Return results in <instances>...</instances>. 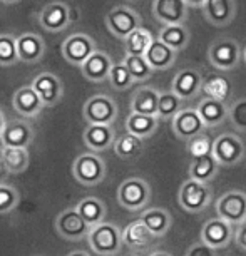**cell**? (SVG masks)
<instances>
[{
  "label": "cell",
  "instance_id": "cell-47",
  "mask_svg": "<svg viewBox=\"0 0 246 256\" xmlns=\"http://www.w3.org/2000/svg\"><path fill=\"white\" fill-rule=\"evenodd\" d=\"M186 4L190 7H192V8H196V7H202L206 4V0H186Z\"/></svg>",
  "mask_w": 246,
  "mask_h": 256
},
{
  "label": "cell",
  "instance_id": "cell-43",
  "mask_svg": "<svg viewBox=\"0 0 246 256\" xmlns=\"http://www.w3.org/2000/svg\"><path fill=\"white\" fill-rule=\"evenodd\" d=\"M230 120L236 131L246 132V98L234 100L230 106Z\"/></svg>",
  "mask_w": 246,
  "mask_h": 256
},
{
  "label": "cell",
  "instance_id": "cell-17",
  "mask_svg": "<svg viewBox=\"0 0 246 256\" xmlns=\"http://www.w3.org/2000/svg\"><path fill=\"white\" fill-rule=\"evenodd\" d=\"M204 129L206 126L196 109H181L172 119V132L181 141H190V139L200 136L204 132Z\"/></svg>",
  "mask_w": 246,
  "mask_h": 256
},
{
  "label": "cell",
  "instance_id": "cell-53",
  "mask_svg": "<svg viewBox=\"0 0 246 256\" xmlns=\"http://www.w3.org/2000/svg\"><path fill=\"white\" fill-rule=\"evenodd\" d=\"M128 256H134V254H128Z\"/></svg>",
  "mask_w": 246,
  "mask_h": 256
},
{
  "label": "cell",
  "instance_id": "cell-33",
  "mask_svg": "<svg viewBox=\"0 0 246 256\" xmlns=\"http://www.w3.org/2000/svg\"><path fill=\"white\" fill-rule=\"evenodd\" d=\"M2 161L6 164L10 174H20L28 168V156L27 148H2Z\"/></svg>",
  "mask_w": 246,
  "mask_h": 256
},
{
  "label": "cell",
  "instance_id": "cell-4",
  "mask_svg": "<svg viewBox=\"0 0 246 256\" xmlns=\"http://www.w3.org/2000/svg\"><path fill=\"white\" fill-rule=\"evenodd\" d=\"M108 168L106 161L96 152H84L72 162V174L82 186H98L104 181Z\"/></svg>",
  "mask_w": 246,
  "mask_h": 256
},
{
  "label": "cell",
  "instance_id": "cell-45",
  "mask_svg": "<svg viewBox=\"0 0 246 256\" xmlns=\"http://www.w3.org/2000/svg\"><path fill=\"white\" fill-rule=\"evenodd\" d=\"M234 241L241 250L246 251V221H243L240 226H236L234 231Z\"/></svg>",
  "mask_w": 246,
  "mask_h": 256
},
{
  "label": "cell",
  "instance_id": "cell-18",
  "mask_svg": "<svg viewBox=\"0 0 246 256\" xmlns=\"http://www.w3.org/2000/svg\"><path fill=\"white\" fill-rule=\"evenodd\" d=\"M201 8L204 18L214 27H228L236 17L234 0H206Z\"/></svg>",
  "mask_w": 246,
  "mask_h": 256
},
{
  "label": "cell",
  "instance_id": "cell-9",
  "mask_svg": "<svg viewBox=\"0 0 246 256\" xmlns=\"http://www.w3.org/2000/svg\"><path fill=\"white\" fill-rule=\"evenodd\" d=\"M216 212L218 218L233 226H240L246 221V192L238 190L226 191L216 201Z\"/></svg>",
  "mask_w": 246,
  "mask_h": 256
},
{
  "label": "cell",
  "instance_id": "cell-11",
  "mask_svg": "<svg viewBox=\"0 0 246 256\" xmlns=\"http://www.w3.org/2000/svg\"><path fill=\"white\" fill-rule=\"evenodd\" d=\"M96 50L94 38L88 34H72L62 42V56L72 66L82 67Z\"/></svg>",
  "mask_w": 246,
  "mask_h": 256
},
{
  "label": "cell",
  "instance_id": "cell-48",
  "mask_svg": "<svg viewBox=\"0 0 246 256\" xmlns=\"http://www.w3.org/2000/svg\"><path fill=\"white\" fill-rule=\"evenodd\" d=\"M7 120H6V114L2 112V109H0V132L4 131V128H6Z\"/></svg>",
  "mask_w": 246,
  "mask_h": 256
},
{
  "label": "cell",
  "instance_id": "cell-14",
  "mask_svg": "<svg viewBox=\"0 0 246 256\" xmlns=\"http://www.w3.org/2000/svg\"><path fill=\"white\" fill-rule=\"evenodd\" d=\"M72 22V10L64 2H50L38 14V24L49 32H62Z\"/></svg>",
  "mask_w": 246,
  "mask_h": 256
},
{
  "label": "cell",
  "instance_id": "cell-42",
  "mask_svg": "<svg viewBox=\"0 0 246 256\" xmlns=\"http://www.w3.org/2000/svg\"><path fill=\"white\" fill-rule=\"evenodd\" d=\"M20 196L18 191L10 184H0V214L12 212L17 208Z\"/></svg>",
  "mask_w": 246,
  "mask_h": 256
},
{
  "label": "cell",
  "instance_id": "cell-46",
  "mask_svg": "<svg viewBox=\"0 0 246 256\" xmlns=\"http://www.w3.org/2000/svg\"><path fill=\"white\" fill-rule=\"evenodd\" d=\"M7 176H8V169L6 168V164L2 161V156H0V184H4Z\"/></svg>",
  "mask_w": 246,
  "mask_h": 256
},
{
  "label": "cell",
  "instance_id": "cell-8",
  "mask_svg": "<svg viewBox=\"0 0 246 256\" xmlns=\"http://www.w3.org/2000/svg\"><path fill=\"white\" fill-rule=\"evenodd\" d=\"M82 114H84V119L89 124L112 126L119 114V108L112 98H109L106 94H98L86 100Z\"/></svg>",
  "mask_w": 246,
  "mask_h": 256
},
{
  "label": "cell",
  "instance_id": "cell-52",
  "mask_svg": "<svg viewBox=\"0 0 246 256\" xmlns=\"http://www.w3.org/2000/svg\"><path fill=\"white\" fill-rule=\"evenodd\" d=\"M243 60H244V64H246V49L243 50Z\"/></svg>",
  "mask_w": 246,
  "mask_h": 256
},
{
  "label": "cell",
  "instance_id": "cell-7",
  "mask_svg": "<svg viewBox=\"0 0 246 256\" xmlns=\"http://www.w3.org/2000/svg\"><path fill=\"white\" fill-rule=\"evenodd\" d=\"M213 156L220 166H236L246 158V146L240 136L224 132L213 141Z\"/></svg>",
  "mask_w": 246,
  "mask_h": 256
},
{
  "label": "cell",
  "instance_id": "cell-34",
  "mask_svg": "<svg viewBox=\"0 0 246 256\" xmlns=\"http://www.w3.org/2000/svg\"><path fill=\"white\" fill-rule=\"evenodd\" d=\"M154 37L151 32L144 27H139L134 30L126 40H124V47H126V56H146L149 46L152 44Z\"/></svg>",
  "mask_w": 246,
  "mask_h": 256
},
{
  "label": "cell",
  "instance_id": "cell-39",
  "mask_svg": "<svg viewBox=\"0 0 246 256\" xmlns=\"http://www.w3.org/2000/svg\"><path fill=\"white\" fill-rule=\"evenodd\" d=\"M182 100L172 92V90H166L159 96V106H158V118L159 119H174L176 114L181 110Z\"/></svg>",
  "mask_w": 246,
  "mask_h": 256
},
{
  "label": "cell",
  "instance_id": "cell-15",
  "mask_svg": "<svg viewBox=\"0 0 246 256\" xmlns=\"http://www.w3.org/2000/svg\"><path fill=\"white\" fill-rule=\"evenodd\" d=\"M202 84H204V79L200 70L182 69L172 79L171 90L181 100H191L202 92Z\"/></svg>",
  "mask_w": 246,
  "mask_h": 256
},
{
  "label": "cell",
  "instance_id": "cell-3",
  "mask_svg": "<svg viewBox=\"0 0 246 256\" xmlns=\"http://www.w3.org/2000/svg\"><path fill=\"white\" fill-rule=\"evenodd\" d=\"M151 186L142 178H129L118 188V202L124 210L136 212L144 210L151 201Z\"/></svg>",
  "mask_w": 246,
  "mask_h": 256
},
{
  "label": "cell",
  "instance_id": "cell-51",
  "mask_svg": "<svg viewBox=\"0 0 246 256\" xmlns=\"http://www.w3.org/2000/svg\"><path fill=\"white\" fill-rule=\"evenodd\" d=\"M2 4H17V2H20V0H0Z\"/></svg>",
  "mask_w": 246,
  "mask_h": 256
},
{
  "label": "cell",
  "instance_id": "cell-24",
  "mask_svg": "<svg viewBox=\"0 0 246 256\" xmlns=\"http://www.w3.org/2000/svg\"><path fill=\"white\" fill-rule=\"evenodd\" d=\"M144 57H146L148 64L152 67V70H168L176 64L178 52L161 42L158 37H154L152 44L149 46Z\"/></svg>",
  "mask_w": 246,
  "mask_h": 256
},
{
  "label": "cell",
  "instance_id": "cell-12",
  "mask_svg": "<svg viewBox=\"0 0 246 256\" xmlns=\"http://www.w3.org/2000/svg\"><path fill=\"white\" fill-rule=\"evenodd\" d=\"M231 240H234V230L233 224H230L228 221L216 216V218H211L202 224L201 241L211 248L223 250L231 243Z\"/></svg>",
  "mask_w": 246,
  "mask_h": 256
},
{
  "label": "cell",
  "instance_id": "cell-40",
  "mask_svg": "<svg viewBox=\"0 0 246 256\" xmlns=\"http://www.w3.org/2000/svg\"><path fill=\"white\" fill-rule=\"evenodd\" d=\"M109 84H110V88L119 90V92H124V90L131 89V86L134 84V79L124 62H119V64L112 66L110 74H109Z\"/></svg>",
  "mask_w": 246,
  "mask_h": 256
},
{
  "label": "cell",
  "instance_id": "cell-22",
  "mask_svg": "<svg viewBox=\"0 0 246 256\" xmlns=\"http://www.w3.org/2000/svg\"><path fill=\"white\" fill-rule=\"evenodd\" d=\"M112 66H114L112 59H110L104 50H96L94 54L84 62L80 70H82V76L90 82H104V80H109V74H110Z\"/></svg>",
  "mask_w": 246,
  "mask_h": 256
},
{
  "label": "cell",
  "instance_id": "cell-26",
  "mask_svg": "<svg viewBox=\"0 0 246 256\" xmlns=\"http://www.w3.org/2000/svg\"><path fill=\"white\" fill-rule=\"evenodd\" d=\"M196 110L200 112L202 122L206 128H216L221 126L226 119H230V106L221 100H214L210 98H204L198 104Z\"/></svg>",
  "mask_w": 246,
  "mask_h": 256
},
{
  "label": "cell",
  "instance_id": "cell-1",
  "mask_svg": "<svg viewBox=\"0 0 246 256\" xmlns=\"http://www.w3.org/2000/svg\"><path fill=\"white\" fill-rule=\"evenodd\" d=\"M89 248L100 256H114L122 250V230L114 223H100L90 228L88 236Z\"/></svg>",
  "mask_w": 246,
  "mask_h": 256
},
{
  "label": "cell",
  "instance_id": "cell-29",
  "mask_svg": "<svg viewBox=\"0 0 246 256\" xmlns=\"http://www.w3.org/2000/svg\"><path fill=\"white\" fill-rule=\"evenodd\" d=\"M158 116H146V114H136L131 112L126 119V131L129 134H134L139 139H146L151 138L156 132L158 126H159Z\"/></svg>",
  "mask_w": 246,
  "mask_h": 256
},
{
  "label": "cell",
  "instance_id": "cell-49",
  "mask_svg": "<svg viewBox=\"0 0 246 256\" xmlns=\"http://www.w3.org/2000/svg\"><path fill=\"white\" fill-rule=\"evenodd\" d=\"M67 256H90L88 251H82V250H77V251H72V253H69Z\"/></svg>",
  "mask_w": 246,
  "mask_h": 256
},
{
  "label": "cell",
  "instance_id": "cell-25",
  "mask_svg": "<svg viewBox=\"0 0 246 256\" xmlns=\"http://www.w3.org/2000/svg\"><path fill=\"white\" fill-rule=\"evenodd\" d=\"M154 240H158L151 231L148 230V226L142 223L141 220L131 221L122 231V241L128 248L132 251H141L151 246Z\"/></svg>",
  "mask_w": 246,
  "mask_h": 256
},
{
  "label": "cell",
  "instance_id": "cell-44",
  "mask_svg": "<svg viewBox=\"0 0 246 256\" xmlns=\"http://www.w3.org/2000/svg\"><path fill=\"white\" fill-rule=\"evenodd\" d=\"M216 251H218V250L211 248V246L204 244L202 241H200V243L191 244L190 248H188L184 256H218Z\"/></svg>",
  "mask_w": 246,
  "mask_h": 256
},
{
  "label": "cell",
  "instance_id": "cell-21",
  "mask_svg": "<svg viewBox=\"0 0 246 256\" xmlns=\"http://www.w3.org/2000/svg\"><path fill=\"white\" fill-rule=\"evenodd\" d=\"M18 60L24 64H37L46 54V42L37 34L27 32L17 37Z\"/></svg>",
  "mask_w": 246,
  "mask_h": 256
},
{
  "label": "cell",
  "instance_id": "cell-31",
  "mask_svg": "<svg viewBox=\"0 0 246 256\" xmlns=\"http://www.w3.org/2000/svg\"><path fill=\"white\" fill-rule=\"evenodd\" d=\"M218 169H220V162L216 161V158L213 154L204 158H194L190 164V178L191 180L201 181L210 184L211 181L214 180L216 174H218Z\"/></svg>",
  "mask_w": 246,
  "mask_h": 256
},
{
  "label": "cell",
  "instance_id": "cell-10",
  "mask_svg": "<svg viewBox=\"0 0 246 256\" xmlns=\"http://www.w3.org/2000/svg\"><path fill=\"white\" fill-rule=\"evenodd\" d=\"M56 231L60 238L67 241H80L88 238L90 233V226L86 223V220L79 214V211L74 208H67L56 218Z\"/></svg>",
  "mask_w": 246,
  "mask_h": 256
},
{
  "label": "cell",
  "instance_id": "cell-23",
  "mask_svg": "<svg viewBox=\"0 0 246 256\" xmlns=\"http://www.w3.org/2000/svg\"><path fill=\"white\" fill-rule=\"evenodd\" d=\"M12 104H14V109H16L22 118H36V116L40 114L42 108H46L32 86H24V88L18 89L17 92L14 94Z\"/></svg>",
  "mask_w": 246,
  "mask_h": 256
},
{
  "label": "cell",
  "instance_id": "cell-27",
  "mask_svg": "<svg viewBox=\"0 0 246 256\" xmlns=\"http://www.w3.org/2000/svg\"><path fill=\"white\" fill-rule=\"evenodd\" d=\"M159 96H161V92L154 88L138 89L131 98V112L158 116Z\"/></svg>",
  "mask_w": 246,
  "mask_h": 256
},
{
  "label": "cell",
  "instance_id": "cell-50",
  "mask_svg": "<svg viewBox=\"0 0 246 256\" xmlns=\"http://www.w3.org/2000/svg\"><path fill=\"white\" fill-rule=\"evenodd\" d=\"M149 256H172L171 253H168V251H162V250H158V251H152Z\"/></svg>",
  "mask_w": 246,
  "mask_h": 256
},
{
  "label": "cell",
  "instance_id": "cell-30",
  "mask_svg": "<svg viewBox=\"0 0 246 256\" xmlns=\"http://www.w3.org/2000/svg\"><path fill=\"white\" fill-rule=\"evenodd\" d=\"M76 210L79 211V214L86 220V223H88L90 228L104 223L106 214H108L106 204L96 196H88V198H84V200H80L77 202Z\"/></svg>",
  "mask_w": 246,
  "mask_h": 256
},
{
  "label": "cell",
  "instance_id": "cell-16",
  "mask_svg": "<svg viewBox=\"0 0 246 256\" xmlns=\"http://www.w3.org/2000/svg\"><path fill=\"white\" fill-rule=\"evenodd\" d=\"M32 88L47 108L57 106L64 98V84L52 72H42L32 80Z\"/></svg>",
  "mask_w": 246,
  "mask_h": 256
},
{
  "label": "cell",
  "instance_id": "cell-6",
  "mask_svg": "<svg viewBox=\"0 0 246 256\" xmlns=\"http://www.w3.org/2000/svg\"><path fill=\"white\" fill-rule=\"evenodd\" d=\"M142 24L141 16L128 6H118L106 14V27L114 37L126 40L134 30H138Z\"/></svg>",
  "mask_w": 246,
  "mask_h": 256
},
{
  "label": "cell",
  "instance_id": "cell-20",
  "mask_svg": "<svg viewBox=\"0 0 246 256\" xmlns=\"http://www.w3.org/2000/svg\"><path fill=\"white\" fill-rule=\"evenodd\" d=\"M82 138H84L86 146L92 152L108 151L109 148H114L116 142V132L112 126L104 124H89Z\"/></svg>",
  "mask_w": 246,
  "mask_h": 256
},
{
  "label": "cell",
  "instance_id": "cell-28",
  "mask_svg": "<svg viewBox=\"0 0 246 256\" xmlns=\"http://www.w3.org/2000/svg\"><path fill=\"white\" fill-rule=\"evenodd\" d=\"M139 220L148 226V230L151 231L156 238H162V236L170 231L172 224V216L170 214V211L164 210V208H151V210H146Z\"/></svg>",
  "mask_w": 246,
  "mask_h": 256
},
{
  "label": "cell",
  "instance_id": "cell-2",
  "mask_svg": "<svg viewBox=\"0 0 246 256\" xmlns=\"http://www.w3.org/2000/svg\"><path fill=\"white\" fill-rule=\"evenodd\" d=\"M213 201V190L210 184L196 180H186L178 191V202L186 212H202L208 210V206Z\"/></svg>",
  "mask_w": 246,
  "mask_h": 256
},
{
  "label": "cell",
  "instance_id": "cell-13",
  "mask_svg": "<svg viewBox=\"0 0 246 256\" xmlns=\"http://www.w3.org/2000/svg\"><path fill=\"white\" fill-rule=\"evenodd\" d=\"M190 6L186 0H154L152 16L162 26H181L188 18Z\"/></svg>",
  "mask_w": 246,
  "mask_h": 256
},
{
  "label": "cell",
  "instance_id": "cell-19",
  "mask_svg": "<svg viewBox=\"0 0 246 256\" xmlns=\"http://www.w3.org/2000/svg\"><path fill=\"white\" fill-rule=\"evenodd\" d=\"M34 139V131L30 124L26 120L16 119L8 120L0 132V142L2 148H27Z\"/></svg>",
  "mask_w": 246,
  "mask_h": 256
},
{
  "label": "cell",
  "instance_id": "cell-36",
  "mask_svg": "<svg viewBox=\"0 0 246 256\" xmlns=\"http://www.w3.org/2000/svg\"><path fill=\"white\" fill-rule=\"evenodd\" d=\"M202 92H204L206 98L214 99V100H221V102H226L231 94V84L226 77H220V76H210L208 79H204V84H202Z\"/></svg>",
  "mask_w": 246,
  "mask_h": 256
},
{
  "label": "cell",
  "instance_id": "cell-35",
  "mask_svg": "<svg viewBox=\"0 0 246 256\" xmlns=\"http://www.w3.org/2000/svg\"><path fill=\"white\" fill-rule=\"evenodd\" d=\"M142 139H139L134 134H122L116 139L114 142V152L118 154V158L120 159H134L142 152Z\"/></svg>",
  "mask_w": 246,
  "mask_h": 256
},
{
  "label": "cell",
  "instance_id": "cell-5",
  "mask_svg": "<svg viewBox=\"0 0 246 256\" xmlns=\"http://www.w3.org/2000/svg\"><path fill=\"white\" fill-rule=\"evenodd\" d=\"M208 59L210 64L218 70H233L236 69L241 60H243V50L238 42L234 38L224 37V38H218L213 44L210 46L208 49Z\"/></svg>",
  "mask_w": 246,
  "mask_h": 256
},
{
  "label": "cell",
  "instance_id": "cell-41",
  "mask_svg": "<svg viewBox=\"0 0 246 256\" xmlns=\"http://www.w3.org/2000/svg\"><path fill=\"white\" fill-rule=\"evenodd\" d=\"M186 149L191 154V158H204L213 154V141L210 139L208 134H200V136L186 141Z\"/></svg>",
  "mask_w": 246,
  "mask_h": 256
},
{
  "label": "cell",
  "instance_id": "cell-32",
  "mask_svg": "<svg viewBox=\"0 0 246 256\" xmlns=\"http://www.w3.org/2000/svg\"><path fill=\"white\" fill-rule=\"evenodd\" d=\"M158 38L166 46H170L171 49H174L176 52H181L190 44L191 36L186 26L181 24V26H162V28L158 34Z\"/></svg>",
  "mask_w": 246,
  "mask_h": 256
},
{
  "label": "cell",
  "instance_id": "cell-38",
  "mask_svg": "<svg viewBox=\"0 0 246 256\" xmlns=\"http://www.w3.org/2000/svg\"><path fill=\"white\" fill-rule=\"evenodd\" d=\"M124 64L131 72L134 82H144L152 76V67L148 64L144 56H126L124 57Z\"/></svg>",
  "mask_w": 246,
  "mask_h": 256
},
{
  "label": "cell",
  "instance_id": "cell-37",
  "mask_svg": "<svg viewBox=\"0 0 246 256\" xmlns=\"http://www.w3.org/2000/svg\"><path fill=\"white\" fill-rule=\"evenodd\" d=\"M18 62L17 37L14 34H0V66L10 67Z\"/></svg>",
  "mask_w": 246,
  "mask_h": 256
}]
</instances>
